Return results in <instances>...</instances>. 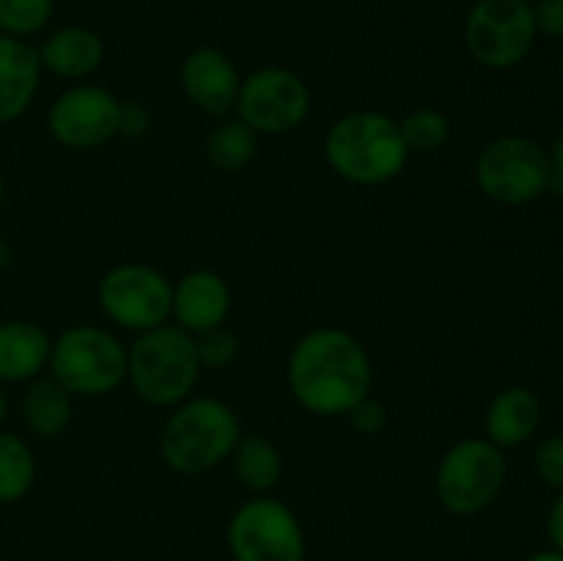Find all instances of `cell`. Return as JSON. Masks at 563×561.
Masks as SVG:
<instances>
[{"label":"cell","instance_id":"obj_1","mask_svg":"<svg viewBox=\"0 0 563 561\" xmlns=\"http://www.w3.org/2000/svg\"><path fill=\"white\" fill-rule=\"evenodd\" d=\"M286 380L297 405L311 416H346L374 388L368 350L341 328L308 330L291 346Z\"/></svg>","mask_w":563,"mask_h":561},{"label":"cell","instance_id":"obj_2","mask_svg":"<svg viewBox=\"0 0 563 561\" xmlns=\"http://www.w3.org/2000/svg\"><path fill=\"white\" fill-rule=\"evenodd\" d=\"M324 160L335 176L361 187L388 185L405 170L410 152L399 121L383 110H352L330 124Z\"/></svg>","mask_w":563,"mask_h":561},{"label":"cell","instance_id":"obj_3","mask_svg":"<svg viewBox=\"0 0 563 561\" xmlns=\"http://www.w3.org/2000/svg\"><path fill=\"white\" fill-rule=\"evenodd\" d=\"M242 438V421L231 405L214 396H190L165 418L159 457L170 471L198 476L231 457Z\"/></svg>","mask_w":563,"mask_h":561},{"label":"cell","instance_id":"obj_4","mask_svg":"<svg viewBox=\"0 0 563 561\" xmlns=\"http://www.w3.org/2000/svg\"><path fill=\"white\" fill-rule=\"evenodd\" d=\"M201 374L196 336L176 324L137 333L126 346V383L137 399L152 407H176L190 399Z\"/></svg>","mask_w":563,"mask_h":561},{"label":"cell","instance_id":"obj_5","mask_svg":"<svg viewBox=\"0 0 563 561\" xmlns=\"http://www.w3.org/2000/svg\"><path fill=\"white\" fill-rule=\"evenodd\" d=\"M47 369L71 396H108L126 383V346L97 324H71L53 341Z\"/></svg>","mask_w":563,"mask_h":561},{"label":"cell","instance_id":"obj_6","mask_svg":"<svg viewBox=\"0 0 563 561\" xmlns=\"http://www.w3.org/2000/svg\"><path fill=\"white\" fill-rule=\"evenodd\" d=\"M504 449L487 438H465L451 446L438 462L434 493L451 515L471 517L489 509L506 484Z\"/></svg>","mask_w":563,"mask_h":561},{"label":"cell","instance_id":"obj_7","mask_svg":"<svg viewBox=\"0 0 563 561\" xmlns=\"http://www.w3.org/2000/svg\"><path fill=\"white\" fill-rule=\"evenodd\" d=\"M476 185L489 201L504 207H522L548 193V148L522 135H504L489 141L476 157Z\"/></svg>","mask_w":563,"mask_h":561},{"label":"cell","instance_id":"obj_8","mask_svg":"<svg viewBox=\"0 0 563 561\" xmlns=\"http://www.w3.org/2000/svg\"><path fill=\"white\" fill-rule=\"evenodd\" d=\"M97 300L115 328L137 336L170 322L174 284L152 264L126 262L102 275Z\"/></svg>","mask_w":563,"mask_h":561},{"label":"cell","instance_id":"obj_9","mask_svg":"<svg viewBox=\"0 0 563 561\" xmlns=\"http://www.w3.org/2000/svg\"><path fill=\"white\" fill-rule=\"evenodd\" d=\"M537 25L528 0H476L465 16V47L487 69H511L531 55Z\"/></svg>","mask_w":563,"mask_h":561},{"label":"cell","instance_id":"obj_10","mask_svg":"<svg viewBox=\"0 0 563 561\" xmlns=\"http://www.w3.org/2000/svg\"><path fill=\"white\" fill-rule=\"evenodd\" d=\"M234 113L258 138L286 135L306 124L311 113V88L297 72L284 66H262L242 77Z\"/></svg>","mask_w":563,"mask_h":561},{"label":"cell","instance_id":"obj_11","mask_svg":"<svg viewBox=\"0 0 563 561\" xmlns=\"http://www.w3.org/2000/svg\"><path fill=\"white\" fill-rule=\"evenodd\" d=\"M229 550L234 561H306V534L280 498L256 495L231 515Z\"/></svg>","mask_w":563,"mask_h":561},{"label":"cell","instance_id":"obj_12","mask_svg":"<svg viewBox=\"0 0 563 561\" xmlns=\"http://www.w3.org/2000/svg\"><path fill=\"white\" fill-rule=\"evenodd\" d=\"M121 99L93 82L66 88L47 110V130L71 152H91L119 135Z\"/></svg>","mask_w":563,"mask_h":561},{"label":"cell","instance_id":"obj_13","mask_svg":"<svg viewBox=\"0 0 563 561\" xmlns=\"http://www.w3.org/2000/svg\"><path fill=\"white\" fill-rule=\"evenodd\" d=\"M181 91L187 102L201 113L225 119L234 113L236 91H240V69L234 58L220 47H198L181 61Z\"/></svg>","mask_w":563,"mask_h":561},{"label":"cell","instance_id":"obj_14","mask_svg":"<svg viewBox=\"0 0 563 561\" xmlns=\"http://www.w3.org/2000/svg\"><path fill=\"white\" fill-rule=\"evenodd\" d=\"M231 314V289L214 270H192L174 284L170 319L190 336L223 328Z\"/></svg>","mask_w":563,"mask_h":561},{"label":"cell","instance_id":"obj_15","mask_svg":"<svg viewBox=\"0 0 563 561\" xmlns=\"http://www.w3.org/2000/svg\"><path fill=\"white\" fill-rule=\"evenodd\" d=\"M36 47L25 38L0 33V124L22 119L33 105L42 80Z\"/></svg>","mask_w":563,"mask_h":561},{"label":"cell","instance_id":"obj_16","mask_svg":"<svg viewBox=\"0 0 563 561\" xmlns=\"http://www.w3.org/2000/svg\"><path fill=\"white\" fill-rule=\"evenodd\" d=\"M542 424V402L531 388L509 385L498 391L484 413V435L498 449L528 443Z\"/></svg>","mask_w":563,"mask_h":561},{"label":"cell","instance_id":"obj_17","mask_svg":"<svg viewBox=\"0 0 563 561\" xmlns=\"http://www.w3.org/2000/svg\"><path fill=\"white\" fill-rule=\"evenodd\" d=\"M36 53L38 64L49 75L64 77V80H86L102 66L104 42L91 28L69 25L49 33Z\"/></svg>","mask_w":563,"mask_h":561},{"label":"cell","instance_id":"obj_18","mask_svg":"<svg viewBox=\"0 0 563 561\" xmlns=\"http://www.w3.org/2000/svg\"><path fill=\"white\" fill-rule=\"evenodd\" d=\"M53 339L27 319L0 322V383H31L49 366Z\"/></svg>","mask_w":563,"mask_h":561},{"label":"cell","instance_id":"obj_19","mask_svg":"<svg viewBox=\"0 0 563 561\" xmlns=\"http://www.w3.org/2000/svg\"><path fill=\"white\" fill-rule=\"evenodd\" d=\"M75 396L55 383L53 377H36L27 383L25 396H22L20 416L27 432L36 438L53 440L69 429L71 416H75Z\"/></svg>","mask_w":563,"mask_h":561},{"label":"cell","instance_id":"obj_20","mask_svg":"<svg viewBox=\"0 0 563 561\" xmlns=\"http://www.w3.org/2000/svg\"><path fill=\"white\" fill-rule=\"evenodd\" d=\"M229 460L240 484L251 493L267 495L269 490L278 487L280 473H284V457H280L275 440H269L267 435L242 432L240 443L231 451Z\"/></svg>","mask_w":563,"mask_h":561},{"label":"cell","instance_id":"obj_21","mask_svg":"<svg viewBox=\"0 0 563 561\" xmlns=\"http://www.w3.org/2000/svg\"><path fill=\"white\" fill-rule=\"evenodd\" d=\"M258 135L240 119H225L209 132L207 160L223 174H240L256 160Z\"/></svg>","mask_w":563,"mask_h":561},{"label":"cell","instance_id":"obj_22","mask_svg":"<svg viewBox=\"0 0 563 561\" xmlns=\"http://www.w3.org/2000/svg\"><path fill=\"white\" fill-rule=\"evenodd\" d=\"M36 482L33 449L14 432L0 429V504L25 498Z\"/></svg>","mask_w":563,"mask_h":561},{"label":"cell","instance_id":"obj_23","mask_svg":"<svg viewBox=\"0 0 563 561\" xmlns=\"http://www.w3.org/2000/svg\"><path fill=\"white\" fill-rule=\"evenodd\" d=\"M401 138L410 154H434L449 143L451 121L438 108H416L399 121Z\"/></svg>","mask_w":563,"mask_h":561},{"label":"cell","instance_id":"obj_24","mask_svg":"<svg viewBox=\"0 0 563 561\" xmlns=\"http://www.w3.org/2000/svg\"><path fill=\"white\" fill-rule=\"evenodd\" d=\"M53 9L55 0H0V33L27 42L47 28Z\"/></svg>","mask_w":563,"mask_h":561},{"label":"cell","instance_id":"obj_25","mask_svg":"<svg viewBox=\"0 0 563 561\" xmlns=\"http://www.w3.org/2000/svg\"><path fill=\"white\" fill-rule=\"evenodd\" d=\"M196 352L201 369H229L240 358V339L229 328L209 330V333L196 336Z\"/></svg>","mask_w":563,"mask_h":561},{"label":"cell","instance_id":"obj_26","mask_svg":"<svg viewBox=\"0 0 563 561\" xmlns=\"http://www.w3.org/2000/svg\"><path fill=\"white\" fill-rule=\"evenodd\" d=\"M533 471L548 487L563 490V435H550L537 446Z\"/></svg>","mask_w":563,"mask_h":561},{"label":"cell","instance_id":"obj_27","mask_svg":"<svg viewBox=\"0 0 563 561\" xmlns=\"http://www.w3.org/2000/svg\"><path fill=\"white\" fill-rule=\"evenodd\" d=\"M346 418H350L355 432L368 435V438H374V435H379L388 427V410H385L383 402L374 399L372 394H368L366 399L357 402V405L346 413Z\"/></svg>","mask_w":563,"mask_h":561},{"label":"cell","instance_id":"obj_28","mask_svg":"<svg viewBox=\"0 0 563 561\" xmlns=\"http://www.w3.org/2000/svg\"><path fill=\"white\" fill-rule=\"evenodd\" d=\"M531 11L537 33L550 38H563V0H533Z\"/></svg>","mask_w":563,"mask_h":561},{"label":"cell","instance_id":"obj_29","mask_svg":"<svg viewBox=\"0 0 563 561\" xmlns=\"http://www.w3.org/2000/svg\"><path fill=\"white\" fill-rule=\"evenodd\" d=\"M152 130V113L143 102H121L119 116V135L143 138Z\"/></svg>","mask_w":563,"mask_h":561},{"label":"cell","instance_id":"obj_30","mask_svg":"<svg viewBox=\"0 0 563 561\" xmlns=\"http://www.w3.org/2000/svg\"><path fill=\"white\" fill-rule=\"evenodd\" d=\"M548 160H550L548 193H559V196H563V130L555 135L553 146L548 148Z\"/></svg>","mask_w":563,"mask_h":561},{"label":"cell","instance_id":"obj_31","mask_svg":"<svg viewBox=\"0 0 563 561\" xmlns=\"http://www.w3.org/2000/svg\"><path fill=\"white\" fill-rule=\"evenodd\" d=\"M548 537L553 542V550L563 553V490H559V498L553 501L548 515Z\"/></svg>","mask_w":563,"mask_h":561},{"label":"cell","instance_id":"obj_32","mask_svg":"<svg viewBox=\"0 0 563 561\" xmlns=\"http://www.w3.org/2000/svg\"><path fill=\"white\" fill-rule=\"evenodd\" d=\"M11 256H14V251H11V242L0 234V273H3V270H9Z\"/></svg>","mask_w":563,"mask_h":561},{"label":"cell","instance_id":"obj_33","mask_svg":"<svg viewBox=\"0 0 563 561\" xmlns=\"http://www.w3.org/2000/svg\"><path fill=\"white\" fill-rule=\"evenodd\" d=\"M5 418H9V396H5L3 383H0V429H3Z\"/></svg>","mask_w":563,"mask_h":561},{"label":"cell","instance_id":"obj_34","mask_svg":"<svg viewBox=\"0 0 563 561\" xmlns=\"http://www.w3.org/2000/svg\"><path fill=\"white\" fill-rule=\"evenodd\" d=\"M528 561H563V553L561 550H542V553L531 556Z\"/></svg>","mask_w":563,"mask_h":561},{"label":"cell","instance_id":"obj_35","mask_svg":"<svg viewBox=\"0 0 563 561\" xmlns=\"http://www.w3.org/2000/svg\"><path fill=\"white\" fill-rule=\"evenodd\" d=\"M5 198V182H3V174H0V204H3Z\"/></svg>","mask_w":563,"mask_h":561},{"label":"cell","instance_id":"obj_36","mask_svg":"<svg viewBox=\"0 0 563 561\" xmlns=\"http://www.w3.org/2000/svg\"><path fill=\"white\" fill-rule=\"evenodd\" d=\"M528 3H533V0H528Z\"/></svg>","mask_w":563,"mask_h":561},{"label":"cell","instance_id":"obj_37","mask_svg":"<svg viewBox=\"0 0 563 561\" xmlns=\"http://www.w3.org/2000/svg\"><path fill=\"white\" fill-rule=\"evenodd\" d=\"M561 66H563V58H561Z\"/></svg>","mask_w":563,"mask_h":561}]
</instances>
